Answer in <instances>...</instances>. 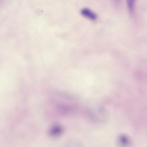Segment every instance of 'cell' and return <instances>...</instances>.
Instances as JSON below:
<instances>
[{
	"label": "cell",
	"mask_w": 147,
	"mask_h": 147,
	"mask_svg": "<svg viewBox=\"0 0 147 147\" xmlns=\"http://www.w3.org/2000/svg\"><path fill=\"white\" fill-rule=\"evenodd\" d=\"M81 13L82 16L92 20H95L97 18V16L90 9L85 8L82 9Z\"/></svg>",
	"instance_id": "obj_1"
},
{
	"label": "cell",
	"mask_w": 147,
	"mask_h": 147,
	"mask_svg": "<svg viewBox=\"0 0 147 147\" xmlns=\"http://www.w3.org/2000/svg\"><path fill=\"white\" fill-rule=\"evenodd\" d=\"M62 129L59 125H55L51 129L50 134L53 136H57L59 135L62 133Z\"/></svg>",
	"instance_id": "obj_2"
},
{
	"label": "cell",
	"mask_w": 147,
	"mask_h": 147,
	"mask_svg": "<svg viewBox=\"0 0 147 147\" xmlns=\"http://www.w3.org/2000/svg\"><path fill=\"white\" fill-rule=\"evenodd\" d=\"M126 3L129 12L133 14L134 8V4L136 0H126Z\"/></svg>",
	"instance_id": "obj_3"
},
{
	"label": "cell",
	"mask_w": 147,
	"mask_h": 147,
	"mask_svg": "<svg viewBox=\"0 0 147 147\" xmlns=\"http://www.w3.org/2000/svg\"><path fill=\"white\" fill-rule=\"evenodd\" d=\"M115 0L116 1H118L119 0Z\"/></svg>",
	"instance_id": "obj_4"
}]
</instances>
